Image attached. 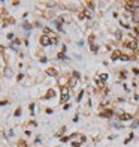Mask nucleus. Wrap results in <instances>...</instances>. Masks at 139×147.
Returning a JSON list of instances; mask_svg holds the SVG:
<instances>
[{
	"label": "nucleus",
	"instance_id": "nucleus-2",
	"mask_svg": "<svg viewBox=\"0 0 139 147\" xmlns=\"http://www.w3.org/2000/svg\"><path fill=\"white\" fill-rule=\"evenodd\" d=\"M41 44H42L44 47H46V45H49V44H51V39L48 38L46 35H44V36H41Z\"/></svg>",
	"mask_w": 139,
	"mask_h": 147
},
{
	"label": "nucleus",
	"instance_id": "nucleus-11",
	"mask_svg": "<svg viewBox=\"0 0 139 147\" xmlns=\"http://www.w3.org/2000/svg\"><path fill=\"white\" fill-rule=\"evenodd\" d=\"M69 84H70V87H73V86H75V84H76V78H72V80H70V83H69Z\"/></svg>",
	"mask_w": 139,
	"mask_h": 147
},
{
	"label": "nucleus",
	"instance_id": "nucleus-3",
	"mask_svg": "<svg viewBox=\"0 0 139 147\" xmlns=\"http://www.w3.org/2000/svg\"><path fill=\"white\" fill-rule=\"evenodd\" d=\"M67 96H69V89L67 87H63L62 89V102H64L67 99Z\"/></svg>",
	"mask_w": 139,
	"mask_h": 147
},
{
	"label": "nucleus",
	"instance_id": "nucleus-7",
	"mask_svg": "<svg viewBox=\"0 0 139 147\" xmlns=\"http://www.w3.org/2000/svg\"><path fill=\"white\" fill-rule=\"evenodd\" d=\"M133 21L135 23H139V11H135L133 12Z\"/></svg>",
	"mask_w": 139,
	"mask_h": 147
},
{
	"label": "nucleus",
	"instance_id": "nucleus-6",
	"mask_svg": "<svg viewBox=\"0 0 139 147\" xmlns=\"http://www.w3.org/2000/svg\"><path fill=\"white\" fill-rule=\"evenodd\" d=\"M130 119H132V116L127 114V113H121L120 114V120H130Z\"/></svg>",
	"mask_w": 139,
	"mask_h": 147
},
{
	"label": "nucleus",
	"instance_id": "nucleus-5",
	"mask_svg": "<svg viewBox=\"0 0 139 147\" xmlns=\"http://www.w3.org/2000/svg\"><path fill=\"white\" fill-rule=\"evenodd\" d=\"M112 114H114V113H112V110H105V111H102V113H100V117L109 119V117H111Z\"/></svg>",
	"mask_w": 139,
	"mask_h": 147
},
{
	"label": "nucleus",
	"instance_id": "nucleus-13",
	"mask_svg": "<svg viewBox=\"0 0 139 147\" xmlns=\"http://www.w3.org/2000/svg\"><path fill=\"white\" fill-rule=\"evenodd\" d=\"M19 113H21V108H18L16 111H15V116H19Z\"/></svg>",
	"mask_w": 139,
	"mask_h": 147
},
{
	"label": "nucleus",
	"instance_id": "nucleus-4",
	"mask_svg": "<svg viewBox=\"0 0 139 147\" xmlns=\"http://www.w3.org/2000/svg\"><path fill=\"white\" fill-rule=\"evenodd\" d=\"M121 51H118V50H115V51H112V56H111V59L112 60H117V59H121Z\"/></svg>",
	"mask_w": 139,
	"mask_h": 147
},
{
	"label": "nucleus",
	"instance_id": "nucleus-12",
	"mask_svg": "<svg viewBox=\"0 0 139 147\" xmlns=\"http://www.w3.org/2000/svg\"><path fill=\"white\" fill-rule=\"evenodd\" d=\"M91 51H94V53H96V51H97V45H94V44H91Z\"/></svg>",
	"mask_w": 139,
	"mask_h": 147
},
{
	"label": "nucleus",
	"instance_id": "nucleus-10",
	"mask_svg": "<svg viewBox=\"0 0 139 147\" xmlns=\"http://www.w3.org/2000/svg\"><path fill=\"white\" fill-rule=\"evenodd\" d=\"M18 147H27V144H26V141H23V140H21V141H19V143H18Z\"/></svg>",
	"mask_w": 139,
	"mask_h": 147
},
{
	"label": "nucleus",
	"instance_id": "nucleus-9",
	"mask_svg": "<svg viewBox=\"0 0 139 147\" xmlns=\"http://www.w3.org/2000/svg\"><path fill=\"white\" fill-rule=\"evenodd\" d=\"M46 72L49 74V75H52V77H55V75H57V71H55V69H48Z\"/></svg>",
	"mask_w": 139,
	"mask_h": 147
},
{
	"label": "nucleus",
	"instance_id": "nucleus-8",
	"mask_svg": "<svg viewBox=\"0 0 139 147\" xmlns=\"http://www.w3.org/2000/svg\"><path fill=\"white\" fill-rule=\"evenodd\" d=\"M52 96H54V90H48V93L45 95V98L49 99V98H52Z\"/></svg>",
	"mask_w": 139,
	"mask_h": 147
},
{
	"label": "nucleus",
	"instance_id": "nucleus-1",
	"mask_svg": "<svg viewBox=\"0 0 139 147\" xmlns=\"http://www.w3.org/2000/svg\"><path fill=\"white\" fill-rule=\"evenodd\" d=\"M124 47L130 48V50H136L138 48V42L135 39H130V41H124Z\"/></svg>",
	"mask_w": 139,
	"mask_h": 147
}]
</instances>
